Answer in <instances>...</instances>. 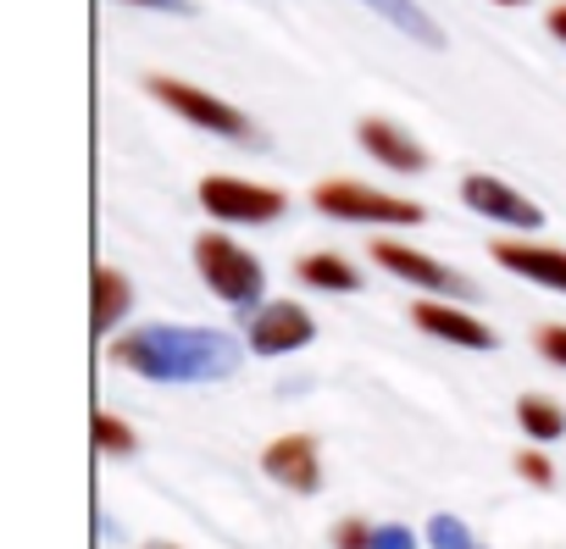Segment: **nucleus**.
I'll return each mask as SVG.
<instances>
[{
	"label": "nucleus",
	"instance_id": "f03ea898",
	"mask_svg": "<svg viewBox=\"0 0 566 549\" xmlns=\"http://www.w3.org/2000/svg\"><path fill=\"white\" fill-rule=\"evenodd\" d=\"M195 266H200V278L217 300H228V306H255L261 300V266L228 233H200L195 239Z\"/></svg>",
	"mask_w": 566,
	"mask_h": 549
},
{
	"label": "nucleus",
	"instance_id": "b1692460",
	"mask_svg": "<svg viewBox=\"0 0 566 549\" xmlns=\"http://www.w3.org/2000/svg\"><path fill=\"white\" fill-rule=\"evenodd\" d=\"M139 7H156V12H189V0H139Z\"/></svg>",
	"mask_w": 566,
	"mask_h": 549
},
{
	"label": "nucleus",
	"instance_id": "39448f33",
	"mask_svg": "<svg viewBox=\"0 0 566 549\" xmlns=\"http://www.w3.org/2000/svg\"><path fill=\"white\" fill-rule=\"evenodd\" d=\"M200 205L222 222H272V217H283V194L261 189V183H244V178H206Z\"/></svg>",
	"mask_w": 566,
	"mask_h": 549
},
{
	"label": "nucleus",
	"instance_id": "6e6552de",
	"mask_svg": "<svg viewBox=\"0 0 566 549\" xmlns=\"http://www.w3.org/2000/svg\"><path fill=\"white\" fill-rule=\"evenodd\" d=\"M261 466H266L272 483L295 488V494H317V488H323V461H317V444H312L306 433H290V439L266 444Z\"/></svg>",
	"mask_w": 566,
	"mask_h": 549
},
{
	"label": "nucleus",
	"instance_id": "f257e3e1",
	"mask_svg": "<svg viewBox=\"0 0 566 549\" xmlns=\"http://www.w3.org/2000/svg\"><path fill=\"white\" fill-rule=\"evenodd\" d=\"M112 361L150 378V383H211L239 372V345L217 328H134L112 345Z\"/></svg>",
	"mask_w": 566,
	"mask_h": 549
},
{
	"label": "nucleus",
	"instance_id": "2eb2a0df",
	"mask_svg": "<svg viewBox=\"0 0 566 549\" xmlns=\"http://www.w3.org/2000/svg\"><path fill=\"white\" fill-rule=\"evenodd\" d=\"M367 7H373V12H384V18H389L400 34H411L417 45H444V34L433 29V18L417 7V0H367Z\"/></svg>",
	"mask_w": 566,
	"mask_h": 549
},
{
	"label": "nucleus",
	"instance_id": "20e7f679",
	"mask_svg": "<svg viewBox=\"0 0 566 549\" xmlns=\"http://www.w3.org/2000/svg\"><path fill=\"white\" fill-rule=\"evenodd\" d=\"M150 95H156L161 106H172L178 117H189L195 128H206V134H222V139H250L244 112H233V106L211 101V95H206V89H195V84H178V78H150Z\"/></svg>",
	"mask_w": 566,
	"mask_h": 549
},
{
	"label": "nucleus",
	"instance_id": "393cba45",
	"mask_svg": "<svg viewBox=\"0 0 566 549\" xmlns=\"http://www.w3.org/2000/svg\"><path fill=\"white\" fill-rule=\"evenodd\" d=\"M145 549H178V543H145Z\"/></svg>",
	"mask_w": 566,
	"mask_h": 549
},
{
	"label": "nucleus",
	"instance_id": "412c9836",
	"mask_svg": "<svg viewBox=\"0 0 566 549\" xmlns=\"http://www.w3.org/2000/svg\"><path fill=\"white\" fill-rule=\"evenodd\" d=\"M373 549H417L411 527H373Z\"/></svg>",
	"mask_w": 566,
	"mask_h": 549
},
{
	"label": "nucleus",
	"instance_id": "5701e85b",
	"mask_svg": "<svg viewBox=\"0 0 566 549\" xmlns=\"http://www.w3.org/2000/svg\"><path fill=\"white\" fill-rule=\"evenodd\" d=\"M549 34L566 45V7H555V12H549Z\"/></svg>",
	"mask_w": 566,
	"mask_h": 549
},
{
	"label": "nucleus",
	"instance_id": "7ed1b4c3",
	"mask_svg": "<svg viewBox=\"0 0 566 549\" xmlns=\"http://www.w3.org/2000/svg\"><path fill=\"white\" fill-rule=\"evenodd\" d=\"M317 211H328V217H345V222H422V205L417 200H395V194H384V189H367V183H345V178H334V183H323L317 194Z\"/></svg>",
	"mask_w": 566,
	"mask_h": 549
},
{
	"label": "nucleus",
	"instance_id": "f3484780",
	"mask_svg": "<svg viewBox=\"0 0 566 549\" xmlns=\"http://www.w3.org/2000/svg\"><path fill=\"white\" fill-rule=\"evenodd\" d=\"M95 444H101L106 455H134V427L117 422L112 411H101V416H95Z\"/></svg>",
	"mask_w": 566,
	"mask_h": 549
},
{
	"label": "nucleus",
	"instance_id": "4be33fe9",
	"mask_svg": "<svg viewBox=\"0 0 566 549\" xmlns=\"http://www.w3.org/2000/svg\"><path fill=\"white\" fill-rule=\"evenodd\" d=\"M538 350H544V361L566 367V328H560V323H555V328H544V334H538Z\"/></svg>",
	"mask_w": 566,
	"mask_h": 549
},
{
	"label": "nucleus",
	"instance_id": "9b49d317",
	"mask_svg": "<svg viewBox=\"0 0 566 549\" xmlns=\"http://www.w3.org/2000/svg\"><path fill=\"white\" fill-rule=\"evenodd\" d=\"M417 328L422 334H433V339H444V345H467V350H494V334L478 323V317H467V312H455V306H433V300H422L417 312Z\"/></svg>",
	"mask_w": 566,
	"mask_h": 549
},
{
	"label": "nucleus",
	"instance_id": "9d476101",
	"mask_svg": "<svg viewBox=\"0 0 566 549\" xmlns=\"http://www.w3.org/2000/svg\"><path fill=\"white\" fill-rule=\"evenodd\" d=\"M494 261L516 278H533L555 295H566V250H544V244H494Z\"/></svg>",
	"mask_w": 566,
	"mask_h": 549
},
{
	"label": "nucleus",
	"instance_id": "4468645a",
	"mask_svg": "<svg viewBox=\"0 0 566 549\" xmlns=\"http://www.w3.org/2000/svg\"><path fill=\"white\" fill-rule=\"evenodd\" d=\"M295 272H301V284H312V289H334V295H350V289H361L356 266H350V261H339V255H306Z\"/></svg>",
	"mask_w": 566,
	"mask_h": 549
},
{
	"label": "nucleus",
	"instance_id": "423d86ee",
	"mask_svg": "<svg viewBox=\"0 0 566 549\" xmlns=\"http://www.w3.org/2000/svg\"><path fill=\"white\" fill-rule=\"evenodd\" d=\"M312 317L295 306V300H272L266 312H255V323H250V350L255 356H290V350H301V345H312Z\"/></svg>",
	"mask_w": 566,
	"mask_h": 549
},
{
	"label": "nucleus",
	"instance_id": "dca6fc26",
	"mask_svg": "<svg viewBox=\"0 0 566 549\" xmlns=\"http://www.w3.org/2000/svg\"><path fill=\"white\" fill-rule=\"evenodd\" d=\"M516 422H522L527 439H560L566 433V411L549 405V400H538V394H522L516 400Z\"/></svg>",
	"mask_w": 566,
	"mask_h": 549
},
{
	"label": "nucleus",
	"instance_id": "0eeeda50",
	"mask_svg": "<svg viewBox=\"0 0 566 549\" xmlns=\"http://www.w3.org/2000/svg\"><path fill=\"white\" fill-rule=\"evenodd\" d=\"M373 261L384 272H395V278L406 284H422V289H439V295H472V284L461 278V272H450L444 261H428L422 250H406V244H373Z\"/></svg>",
	"mask_w": 566,
	"mask_h": 549
},
{
	"label": "nucleus",
	"instance_id": "f8f14e48",
	"mask_svg": "<svg viewBox=\"0 0 566 549\" xmlns=\"http://www.w3.org/2000/svg\"><path fill=\"white\" fill-rule=\"evenodd\" d=\"M361 145H367V156H378L384 167H395V172H422L428 167V156H422V145L411 139V134H400L395 123H361Z\"/></svg>",
	"mask_w": 566,
	"mask_h": 549
},
{
	"label": "nucleus",
	"instance_id": "a211bd4d",
	"mask_svg": "<svg viewBox=\"0 0 566 549\" xmlns=\"http://www.w3.org/2000/svg\"><path fill=\"white\" fill-rule=\"evenodd\" d=\"M428 543H433V549H478L461 516H433V521H428Z\"/></svg>",
	"mask_w": 566,
	"mask_h": 549
},
{
	"label": "nucleus",
	"instance_id": "ddd939ff",
	"mask_svg": "<svg viewBox=\"0 0 566 549\" xmlns=\"http://www.w3.org/2000/svg\"><path fill=\"white\" fill-rule=\"evenodd\" d=\"M134 306V289L117 266H95V334H112L123 312Z\"/></svg>",
	"mask_w": 566,
	"mask_h": 549
},
{
	"label": "nucleus",
	"instance_id": "aec40b11",
	"mask_svg": "<svg viewBox=\"0 0 566 549\" xmlns=\"http://www.w3.org/2000/svg\"><path fill=\"white\" fill-rule=\"evenodd\" d=\"M334 549H373V527H367V521H339Z\"/></svg>",
	"mask_w": 566,
	"mask_h": 549
},
{
	"label": "nucleus",
	"instance_id": "6ab92c4d",
	"mask_svg": "<svg viewBox=\"0 0 566 549\" xmlns=\"http://www.w3.org/2000/svg\"><path fill=\"white\" fill-rule=\"evenodd\" d=\"M516 472H522L533 488H549V483H555V466H549L538 450H522V455H516Z\"/></svg>",
	"mask_w": 566,
	"mask_h": 549
},
{
	"label": "nucleus",
	"instance_id": "1a4fd4ad",
	"mask_svg": "<svg viewBox=\"0 0 566 549\" xmlns=\"http://www.w3.org/2000/svg\"><path fill=\"white\" fill-rule=\"evenodd\" d=\"M461 200H467L472 211H483V217L505 222V228H538V222H544V211H538L533 200H522L511 183H500V178H483V172L461 183Z\"/></svg>",
	"mask_w": 566,
	"mask_h": 549
}]
</instances>
